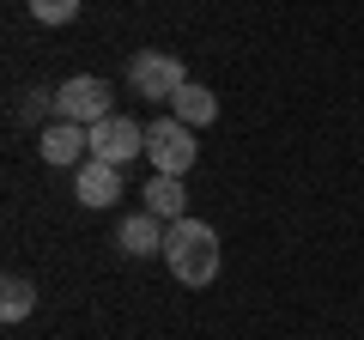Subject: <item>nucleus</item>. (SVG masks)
<instances>
[{
	"label": "nucleus",
	"mask_w": 364,
	"mask_h": 340,
	"mask_svg": "<svg viewBox=\"0 0 364 340\" xmlns=\"http://www.w3.org/2000/svg\"><path fill=\"white\" fill-rule=\"evenodd\" d=\"M49 110H55V92H49V85H31L25 104H18V122H43Z\"/></svg>",
	"instance_id": "nucleus-13"
},
{
	"label": "nucleus",
	"mask_w": 364,
	"mask_h": 340,
	"mask_svg": "<svg viewBox=\"0 0 364 340\" xmlns=\"http://www.w3.org/2000/svg\"><path fill=\"white\" fill-rule=\"evenodd\" d=\"M188 195H182V176H152L146 183V213H158L164 225H176V219H188Z\"/></svg>",
	"instance_id": "nucleus-9"
},
{
	"label": "nucleus",
	"mask_w": 364,
	"mask_h": 340,
	"mask_svg": "<svg viewBox=\"0 0 364 340\" xmlns=\"http://www.w3.org/2000/svg\"><path fill=\"white\" fill-rule=\"evenodd\" d=\"M164 262L182 286H213L219 280V231L207 219H176L164 231Z\"/></svg>",
	"instance_id": "nucleus-1"
},
{
	"label": "nucleus",
	"mask_w": 364,
	"mask_h": 340,
	"mask_svg": "<svg viewBox=\"0 0 364 340\" xmlns=\"http://www.w3.org/2000/svg\"><path fill=\"white\" fill-rule=\"evenodd\" d=\"M31 310H37V286H31L25 274H6V286H0V316H6V322H25Z\"/></svg>",
	"instance_id": "nucleus-11"
},
{
	"label": "nucleus",
	"mask_w": 364,
	"mask_h": 340,
	"mask_svg": "<svg viewBox=\"0 0 364 340\" xmlns=\"http://www.w3.org/2000/svg\"><path fill=\"white\" fill-rule=\"evenodd\" d=\"M146 158H152V170H158V176H188V164L200 158L195 128H188V122H176V116L146 122Z\"/></svg>",
	"instance_id": "nucleus-2"
},
{
	"label": "nucleus",
	"mask_w": 364,
	"mask_h": 340,
	"mask_svg": "<svg viewBox=\"0 0 364 340\" xmlns=\"http://www.w3.org/2000/svg\"><path fill=\"white\" fill-rule=\"evenodd\" d=\"M134 152H146V128L134 116H104L97 128H91V158H104V164H128Z\"/></svg>",
	"instance_id": "nucleus-5"
},
{
	"label": "nucleus",
	"mask_w": 364,
	"mask_h": 340,
	"mask_svg": "<svg viewBox=\"0 0 364 340\" xmlns=\"http://www.w3.org/2000/svg\"><path fill=\"white\" fill-rule=\"evenodd\" d=\"M170 104H176V122H188V128H207V122L219 116V97H213L207 85H195V79H188V85L170 97Z\"/></svg>",
	"instance_id": "nucleus-10"
},
{
	"label": "nucleus",
	"mask_w": 364,
	"mask_h": 340,
	"mask_svg": "<svg viewBox=\"0 0 364 340\" xmlns=\"http://www.w3.org/2000/svg\"><path fill=\"white\" fill-rule=\"evenodd\" d=\"M55 116H61V122H79V128H97L104 116H116V110H109V79L73 73L61 92H55Z\"/></svg>",
	"instance_id": "nucleus-3"
},
{
	"label": "nucleus",
	"mask_w": 364,
	"mask_h": 340,
	"mask_svg": "<svg viewBox=\"0 0 364 340\" xmlns=\"http://www.w3.org/2000/svg\"><path fill=\"white\" fill-rule=\"evenodd\" d=\"M73 195L85 201L91 213L116 207V195H122V170H116V164H104V158H85V164H79V188H73Z\"/></svg>",
	"instance_id": "nucleus-7"
},
{
	"label": "nucleus",
	"mask_w": 364,
	"mask_h": 340,
	"mask_svg": "<svg viewBox=\"0 0 364 340\" xmlns=\"http://www.w3.org/2000/svg\"><path fill=\"white\" fill-rule=\"evenodd\" d=\"M37 152H43V164H85L91 158V128H79V122H49V128L37 134Z\"/></svg>",
	"instance_id": "nucleus-6"
},
{
	"label": "nucleus",
	"mask_w": 364,
	"mask_h": 340,
	"mask_svg": "<svg viewBox=\"0 0 364 340\" xmlns=\"http://www.w3.org/2000/svg\"><path fill=\"white\" fill-rule=\"evenodd\" d=\"M164 231L170 225L158 213H134V219H122V249L128 255H164Z\"/></svg>",
	"instance_id": "nucleus-8"
},
{
	"label": "nucleus",
	"mask_w": 364,
	"mask_h": 340,
	"mask_svg": "<svg viewBox=\"0 0 364 340\" xmlns=\"http://www.w3.org/2000/svg\"><path fill=\"white\" fill-rule=\"evenodd\" d=\"M37 25H73L79 18V0H25Z\"/></svg>",
	"instance_id": "nucleus-12"
},
{
	"label": "nucleus",
	"mask_w": 364,
	"mask_h": 340,
	"mask_svg": "<svg viewBox=\"0 0 364 340\" xmlns=\"http://www.w3.org/2000/svg\"><path fill=\"white\" fill-rule=\"evenodd\" d=\"M128 79H134V92H140V97H164V104L188 85L182 61H176V55H164V49H140V55H134V67H128Z\"/></svg>",
	"instance_id": "nucleus-4"
}]
</instances>
